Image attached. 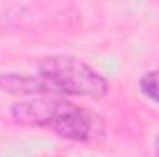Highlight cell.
<instances>
[{
    "label": "cell",
    "mask_w": 159,
    "mask_h": 157,
    "mask_svg": "<svg viewBox=\"0 0 159 157\" xmlns=\"http://www.w3.org/2000/svg\"><path fill=\"white\" fill-rule=\"evenodd\" d=\"M0 91L15 96H52L54 89L41 78L39 74H24V72H7L0 74Z\"/></svg>",
    "instance_id": "obj_4"
},
{
    "label": "cell",
    "mask_w": 159,
    "mask_h": 157,
    "mask_svg": "<svg viewBox=\"0 0 159 157\" xmlns=\"http://www.w3.org/2000/svg\"><path fill=\"white\" fill-rule=\"evenodd\" d=\"M39 76L56 94L100 100L107 94L109 83L89 63L74 56H50L39 65Z\"/></svg>",
    "instance_id": "obj_2"
},
{
    "label": "cell",
    "mask_w": 159,
    "mask_h": 157,
    "mask_svg": "<svg viewBox=\"0 0 159 157\" xmlns=\"http://www.w3.org/2000/svg\"><path fill=\"white\" fill-rule=\"evenodd\" d=\"M15 122L32 128L52 129L74 142H96L104 137V120L98 113L57 96L20 100L11 107Z\"/></svg>",
    "instance_id": "obj_1"
},
{
    "label": "cell",
    "mask_w": 159,
    "mask_h": 157,
    "mask_svg": "<svg viewBox=\"0 0 159 157\" xmlns=\"http://www.w3.org/2000/svg\"><path fill=\"white\" fill-rule=\"evenodd\" d=\"M74 13L70 6L43 4V2H0V28H11L46 20L48 15H69Z\"/></svg>",
    "instance_id": "obj_3"
},
{
    "label": "cell",
    "mask_w": 159,
    "mask_h": 157,
    "mask_svg": "<svg viewBox=\"0 0 159 157\" xmlns=\"http://www.w3.org/2000/svg\"><path fill=\"white\" fill-rule=\"evenodd\" d=\"M139 85H141V91L144 96H148L152 102L159 104V67L154 70H148L141 78Z\"/></svg>",
    "instance_id": "obj_5"
},
{
    "label": "cell",
    "mask_w": 159,
    "mask_h": 157,
    "mask_svg": "<svg viewBox=\"0 0 159 157\" xmlns=\"http://www.w3.org/2000/svg\"><path fill=\"white\" fill-rule=\"evenodd\" d=\"M154 152H156V157H159V135L156 137V141H154Z\"/></svg>",
    "instance_id": "obj_6"
}]
</instances>
